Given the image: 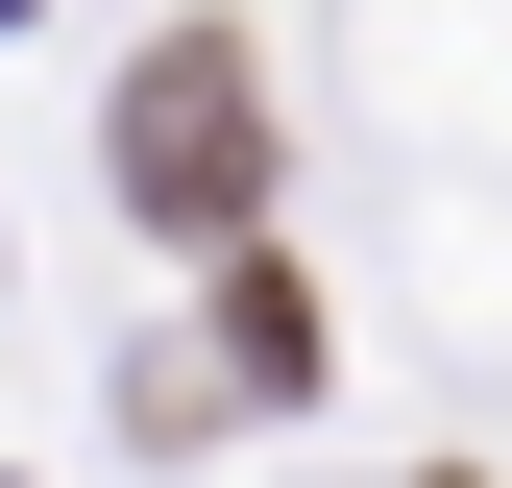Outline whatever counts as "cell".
<instances>
[{
	"label": "cell",
	"mask_w": 512,
	"mask_h": 488,
	"mask_svg": "<svg viewBox=\"0 0 512 488\" xmlns=\"http://www.w3.org/2000/svg\"><path fill=\"white\" fill-rule=\"evenodd\" d=\"M122 196H147V220H244V196H269L244 49H147V98H122Z\"/></svg>",
	"instance_id": "obj_1"
},
{
	"label": "cell",
	"mask_w": 512,
	"mask_h": 488,
	"mask_svg": "<svg viewBox=\"0 0 512 488\" xmlns=\"http://www.w3.org/2000/svg\"><path fill=\"white\" fill-rule=\"evenodd\" d=\"M220 366H244V391H293V366H317V318H293V269H220Z\"/></svg>",
	"instance_id": "obj_2"
}]
</instances>
